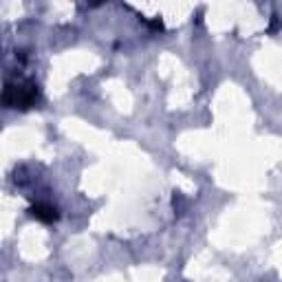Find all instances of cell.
Returning <instances> with one entry per match:
<instances>
[{"label":"cell","instance_id":"cell-1","mask_svg":"<svg viewBox=\"0 0 282 282\" xmlns=\"http://www.w3.org/2000/svg\"><path fill=\"white\" fill-rule=\"evenodd\" d=\"M31 214H33L37 221L42 223H53L58 221V210L53 208V205H47V203H37L33 210H31Z\"/></svg>","mask_w":282,"mask_h":282}]
</instances>
